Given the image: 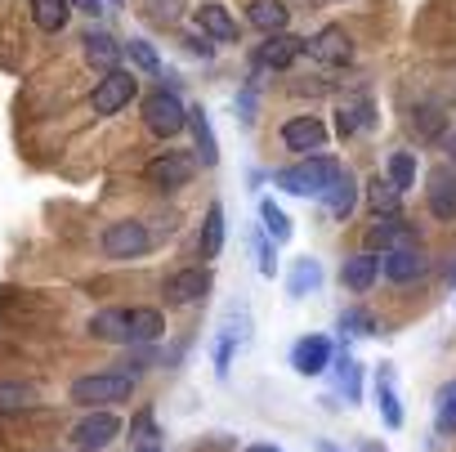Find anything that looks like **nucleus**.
I'll return each instance as SVG.
<instances>
[{"label":"nucleus","instance_id":"1","mask_svg":"<svg viewBox=\"0 0 456 452\" xmlns=\"http://www.w3.org/2000/svg\"><path fill=\"white\" fill-rule=\"evenodd\" d=\"M340 175H345V166H340L336 157L318 152V157H305V161L291 166V170H278L273 184H278L282 193H296V197H322V201H327V193L336 188Z\"/></svg>","mask_w":456,"mask_h":452},{"label":"nucleus","instance_id":"2","mask_svg":"<svg viewBox=\"0 0 456 452\" xmlns=\"http://www.w3.org/2000/svg\"><path fill=\"white\" fill-rule=\"evenodd\" d=\"M130 394H134L130 372H86L72 381V403L81 407H112V403H126Z\"/></svg>","mask_w":456,"mask_h":452},{"label":"nucleus","instance_id":"3","mask_svg":"<svg viewBox=\"0 0 456 452\" xmlns=\"http://www.w3.org/2000/svg\"><path fill=\"white\" fill-rule=\"evenodd\" d=\"M99 247H103L108 260H134V256H148L152 251V234H148L143 219H117V224H108V229H103Z\"/></svg>","mask_w":456,"mask_h":452},{"label":"nucleus","instance_id":"4","mask_svg":"<svg viewBox=\"0 0 456 452\" xmlns=\"http://www.w3.org/2000/svg\"><path fill=\"white\" fill-rule=\"evenodd\" d=\"M143 126L161 139H175L179 130H188V108L175 90H152L143 99Z\"/></svg>","mask_w":456,"mask_h":452},{"label":"nucleus","instance_id":"5","mask_svg":"<svg viewBox=\"0 0 456 452\" xmlns=\"http://www.w3.org/2000/svg\"><path fill=\"white\" fill-rule=\"evenodd\" d=\"M117 434H121V416H117L112 407H90V412L72 425L68 443H72V452H99V448H108Z\"/></svg>","mask_w":456,"mask_h":452},{"label":"nucleus","instance_id":"6","mask_svg":"<svg viewBox=\"0 0 456 452\" xmlns=\"http://www.w3.org/2000/svg\"><path fill=\"white\" fill-rule=\"evenodd\" d=\"M192 175H197L192 152H179V148L157 152V157L148 161V170H143V179H148L157 193H179V188H188V184H192Z\"/></svg>","mask_w":456,"mask_h":452},{"label":"nucleus","instance_id":"7","mask_svg":"<svg viewBox=\"0 0 456 452\" xmlns=\"http://www.w3.org/2000/svg\"><path fill=\"white\" fill-rule=\"evenodd\" d=\"M139 95V81H134V72H126V68H112V72H103V81L94 86V95H90V108L99 112V117H117L130 99Z\"/></svg>","mask_w":456,"mask_h":452},{"label":"nucleus","instance_id":"8","mask_svg":"<svg viewBox=\"0 0 456 452\" xmlns=\"http://www.w3.org/2000/svg\"><path fill=\"white\" fill-rule=\"evenodd\" d=\"M210 287H215L210 265H192V269L170 274V278H166V287H161V296H166L170 305H197V300H206V296H210Z\"/></svg>","mask_w":456,"mask_h":452},{"label":"nucleus","instance_id":"9","mask_svg":"<svg viewBox=\"0 0 456 452\" xmlns=\"http://www.w3.org/2000/svg\"><path fill=\"white\" fill-rule=\"evenodd\" d=\"M425 206L443 224L456 219V166H434L429 170V179H425Z\"/></svg>","mask_w":456,"mask_h":452},{"label":"nucleus","instance_id":"10","mask_svg":"<svg viewBox=\"0 0 456 452\" xmlns=\"http://www.w3.org/2000/svg\"><path fill=\"white\" fill-rule=\"evenodd\" d=\"M305 54H314V59L327 63V68H349V59H354V37L331 23V28H322L314 41H305Z\"/></svg>","mask_w":456,"mask_h":452},{"label":"nucleus","instance_id":"11","mask_svg":"<svg viewBox=\"0 0 456 452\" xmlns=\"http://www.w3.org/2000/svg\"><path fill=\"white\" fill-rule=\"evenodd\" d=\"M398 247H411V224L403 215H376L367 229V251L380 256V251H398Z\"/></svg>","mask_w":456,"mask_h":452},{"label":"nucleus","instance_id":"12","mask_svg":"<svg viewBox=\"0 0 456 452\" xmlns=\"http://www.w3.org/2000/svg\"><path fill=\"white\" fill-rule=\"evenodd\" d=\"M300 54H305V41H300V37L273 32V37H265V45L256 50V63H260V68H273V72H287Z\"/></svg>","mask_w":456,"mask_h":452},{"label":"nucleus","instance_id":"13","mask_svg":"<svg viewBox=\"0 0 456 452\" xmlns=\"http://www.w3.org/2000/svg\"><path fill=\"white\" fill-rule=\"evenodd\" d=\"M282 144L291 148V152H318L322 144H327V121L322 117H291L287 126H282Z\"/></svg>","mask_w":456,"mask_h":452},{"label":"nucleus","instance_id":"14","mask_svg":"<svg viewBox=\"0 0 456 452\" xmlns=\"http://www.w3.org/2000/svg\"><path fill=\"white\" fill-rule=\"evenodd\" d=\"M327 363H331V341L327 336H300L296 341V349H291V367L300 372V376H322L327 372Z\"/></svg>","mask_w":456,"mask_h":452},{"label":"nucleus","instance_id":"15","mask_svg":"<svg viewBox=\"0 0 456 452\" xmlns=\"http://www.w3.org/2000/svg\"><path fill=\"white\" fill-rule=\"evenodd\" d=\"M380 274H385L389 283L407 287V283H416V278L425 274V251H416V247H398V251H385V260H380Z\"/></svg>","mask_w":456,"mask_h":452},{"label":"nucleus","instance_id":"16","mask_svg":"<svg viewBox=\"0 0 456 452\" xmlns=\"http://www.w3.org/2000/svg\"><path fill=\"white\" fill-rule=\"evenodd\" d=\"M86 332L108 345H130V309H99V314H90Z\"/></svg>","mask_w":456,"mask_h":452},{"label":"nucleus","instance_id":"17","mask_svg":"<svg viewBox=\"0 0 456 452\" xmlns=\"http://www.w3.org/2000/svg\"><path fill=\"white\" fill-rule=\"evenodd\" d=\"M376 278H380V256H371V251H358V256H349L345 260V269H340V283L349 287V292H371L376 287Z\"/></svg>","mask_w":456,"mask_h":452},{"label":"nucleus","instance_id":"18","mask_svg":"<svg viewBox=\"0 0 456 452\" xmlns=\"http://www.w3.org/2000/svg\"><path fill=\"white\" fill-rule=\"evenodd\" d=\"M37 403H41V385L37 381H0V416L32 412Z\"/></svg>","mask_w":456,"mask_h":452},{"label":"nucleus","instance_id":"19","mask_svg":"<svg viewBox=\"0 0 456 452\" xmlns=\"http://www.w3.org/2000/svg\"><path fill=\"white\" fill-rule=\"evenodd\" d=\"M197 32L210 37V41H238V19L228 14L224 5H215V0H210V5L197 10Z\"/></svg>","mask_w":456,"mask_h":452},{"label":"nucleus","instance_id":"20","mask_svg":"<svg viewBox=\"0 0 456 452\" xmlns=\"http://www.w3.org/2000/svg\"><path fill=\"white\" fill-rule=\"evenodd\" d=\"M287 0H251L247 5V23L251 28H260L265 37H273V32H287Z\"/></svg>","mask_w":456,"mask_h":452},{"label":"nucleus","instance_id":"21","mask_svg":"<svg viewBox=\"0 0 456 452\" xmlns=\"http://www.w3.org/2000/svg\"><path fill=\"white\" fill-rule=\"evenodd\" d=\"M407 130H411L420 144H438V139L447 135L443 108H438V103H416V108H411V121H407Z\"/></svg>","mask_w":456,"mask_h":452},{"label":"nucleus","instance_id":"22","mask_svg":"<svg viewBox=\"0 0 456 452\" xmlns=\"http://www.w3.org/2000/svg\"><path fill=\"white\" fill-rule=\"evenodd\" d=\"M81 45H86L90 68H99V72H112V68L121 63V54H126V50H121V45H117L108 32H86V41H81Z\"/></svg>","mask_w":456,"mask_h":452},{"label":"nucleus","instance_id":"23","mask_svg":"<svg viewBox=\"0 0 456 452\" xmlns=\"http://www.w3.org/2000/svg\"><path fill=\"white\" fill-rule=\"evenodd\" d=\"M376 403H380V416L389 430L403 425V403H398V390H394V367H380L376 372Z\"/></svg>","mask_w":456,"mask_h":452},{"label":"nucleus","instance_id":"24","mask_svg":"<svg viewBox=\"0 0 456 452\" xmlns=\"http://www.w3.org/2000/svg\"><path fill=\"white\" fill-rule=\"evenodd\" d=\"M336 121H340V135H345V139H354V135L371 130V121H376V108H371V99H354V103H340Z\"/></svg>","mask_w":456,"mask_h":452},{"label":"nucleus","instance_id":"25","mask_svg":"<svg viewBox=\"0 0 456 452\" xmlns=\"http://www.w3.org/2000/svg\"><path fill=\"white\" fill-rule=\"evenodd\" d=\"M72 19V0H32V23L41 32H63Z\"/></svg>","mask_w":456,"mask_h":452},{"label":"nucleus","instance_id":"26","mask_svg":"<svg viewBox=\"0 0 456 452\" xmlns=\"http://www.w3.org/2000/svg\"><path fill=\"white\" fill-rule=\"evenodd\" d=\"M219 247H224V206H219V201H210L206 224H201V238H197V251H201V260H215V256H219Z\"/></svg>","mask_w":456,"mask_h":452},{"label":"nucleus","instance_id":"27","mask_svg":"<svg viewBox=\"0 0 456 452\" xmlns=\"http://www.w3.org/2000/svg\"><path fill=\"white\" fill-rule=\"evenodd\" d=\"M166 336V318L157 309H130V345H152Z\"/></svg>","mask_w":456,"mask_h":452},{"label":"nucleus","instance_id":"28","mask_svg":"<svg viewBox=\"0 0 456 452\" xmlns=\"http://www.w3.org/2000/svg\"><path fill=\"white\" fill-rule=\"evenodd\" d=\"M188 126H192V135H197V157H201L206 166H215V161H219V144H215V130H210L206 108H188Z\"/></svg>","mask_w":456,"mask_h":452},{"label":"nucleus","instance_id":"29","mask_svg":"<svg viewBox=\"0 0 456 452\" xmlns=\"http://www.w3.org/2000/svg\"><path fill=\"white\" fill-rule=\"evenodd\" d=\"M398 188L385 179V175H371L367 179V206H371V215H398Z\"/></svg>","mask_w":456,"mask_h":452},{"label":"nucleus","instance_id":"30","mask_svg":"<svg viewBox=\"0 0 456 452\" xmlns=\"http://www.w3.org/2000/svg\"><path fill=\"white\" fill-rule=\"evenodd\" d=\"M327 206H331V215H336V219H349V210L358 206V179H354L349 170H345V175L336 179V188L327 193Z\"/></svg>","mask_w":456,"mask_h":452},{"label":"nucleus","instance_id":"31","mask_svg":"<svg viewBox=\"0 0 456 452\" xmlns=\"http://www.w3.org/2000/svg\"><path fill=\"white\" fill-rule=\"evenodd\" d=\"M434 430L438 434H456V381H447L434 394Z\"/></svg>","mask_w":456,"mask_h":452},{"label":"nucleus","instance_id":"32","mask_svg":"<svg viewBox=\"0 0 456 452\" xmlns=\"http://www.w3.org/2000/svg\"><path fill=\"white\" fill-rule=\"evenodd\" d=\"M130 434H134L139 452H157V448H161V430H157V416H152V407H143V412L134 416Z\"/></svg>","mask_w":456,"mask_h":452},{"label":"nucleus","instance_id":"33","mask_svg":"<svg viewBox=\"0 0 456 452\" xmlns=\"http://www.w3.org/2000/svg\"><path fill=\"white\" fill-rule=\"evenodd\" d=\"M260 219H265V234L273 242H287L291 238V219H287V210H278V201H260Z\"/></svg>","mask_w":456,"mask_h":452},{"label":"nucleus","instance_id":"34","mask_svg":"<svg viewBox=\"0 0 456 452\" xmlns=\"http://www.w3.org/2000/svg\"><path fill=\"white\" fill-rule=\"evenodd\" d=\"M389 184H394L398 193H407V188L416 184V157H411V152H394V157H389Z\"/></svg>","mask_w":456,"mask_h":452},{"label":"nucleus","instance_id":"35","mask_svg":"<svg viewBox=\"0 0 456 452\" xmlns=\"http://www.w3.org/2000/svg\"><path fill=\"white\" fill-rule=\"evenodd\" d=\"M183 5H188V0H143V14H148L152 23L170 28V23L183 19Z\"/></svg>","mask_w":456,"mask_h":452},{"label":"nucleus","instance_id":"36","mask_svg":"<svg viewBox=\"0 0 456 452\" xmlns=\"http://www.w3.org/2000/svg\"><path fill=\"white\" fill-rule=\"evenodd\" d=\"M126 54L134 59V68H139V72H152V77L161 72V59H157V50H152L148 41H130V45H126Z\"/></svg>","mask_w":456,"mask_h":452},{"label":"nucleus","instance_id":"37","mask_svg":"<svg viewBox=\"0 0 456 452\" xmlns=\"http://www.w3.org/2000/svg\"><path fill=\"white\" fill-rule=\"evenodd\" d=\"M318 265L314 260H296V274H291V296H305L309 287H318Z\"/></svg>","mask_w":456,"mask_h":452},{"label":"nucleus","instance_id":"38","mask_svg":"<svg viewBox=\"0 0 456 452\" xmlns=\"http://www.w3.org/2000/svg\"><path fill=\"white\" fill-rule=\"evenodd\" d=\"M233 345H238L233 327H224V332H219V345H215V372H219V376H228V367H233Z\"/></svg>","mask_w":456,"mask_h":452},{"label":"nucleus","instance_id":"39","mask_svg":"<svg viewBox=\"0 0 456 452\" xmlns=\"http://www.w3.org/2000/svg\"><path fill=\"white\" fill-rule=\"evenodd\" d=\"M340 390L349 394V403H358V394H362V385H358V363H354L349 354H340Z\"/></svg>","mask_w":456,"mask_h":452},{"label":"nucleus","instance_id":"40","mask_svg":"<svg viewBox=\"0 0 456 452\" xmlns=\"http://www.w3.org/2000/svg\"><path fill=\"white\" fill-rule=\"evenodd\" d=\"M188 50L197 54V59H210L215 50H210V37H188Z\"/></svg>","mask_w":456,"mask_h":452},{"label":"nucleus","instance_id":"41","mask_svg":"<svg viewBox=\"0 0 456 452\" xmlns=\"http://www.w3.org/2000/svg\"><path fill=\"white\" fill-rule=\"evenodd\" d=\"M77 5H81L86 14H99V10H103V0H77Z\"/></svg>","mask_w":456,"mask_h":452},{"label":"nucleus","instance_id":"42","mask_svg":"<svg viewBox=\"0 0 456 452\" xmlns=\"http://www.w3.org/2000/svg\"><path fill=\"white\" fill-rule=\"evenodd\" d=\"M247 452H282L278 443H256V448H247Z\"/></svg>","mask_w":456,"mask_h":452},{"label":"nucleus","instance_id":"43","mask_svg":"<svg viewBox=\"0 0 456 452\" xmlns=\"http://www.w3.org/2000/svg\"><path fill=\"white\" fill-rule=\"evenodd\" d=\"M318 448H322V452H340V448H336V443H318Z\"/></svg>","mask_w":456,"mask_h":452},{"label":"nucleus","instance_id":"44","mask_svg":"<svg viewBox=\"0 0 456 452\" xmlns=\"http://www.w3.org/2000/svg\"><path fill=\"white\" fill-rule=\"evenodd\" d=\"M447 152H452V157H456V135H452V139H447Z\"/></svg>","mask_w":456,"mask_h":452},{"label":"nucleus","instance_id":"45","mask_svg":"<svg viewBox=\"0 0 456 452\" xmlns=\"http://www.w3.org/2000/svg\"><path fill=\"white\" fill-rule=\"evenodd\" d=\"M452 283H456V265H452Z\"/></svg>","mask_w":456,"mask_h":452},{"label":"nucleus","instance_id":"46","mask_svg":"<svg viewBox=\"0 0 456 452\" xmlns=\"http://www.w3.org/2000/svg\"><path fill=\"white\" fill-rule=\"evenodd\" d=\"M103 5H117V0H103Z\"/></svg>","mask_w":456,"mask_h":452}]
</instances>
